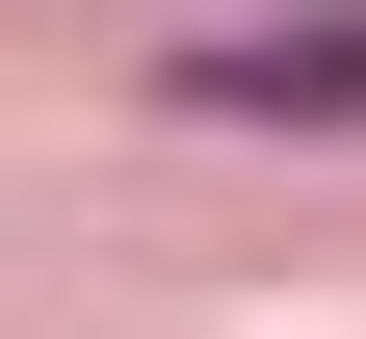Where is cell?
Wrapping results in <instances>:
<instances>
[{
	"label": "cell",
	"instance_id": "obj_1",
	"mask_svg": "<svg viewBox=\"0 0 366 339\" xmlns=\"http://www.w3.org/2000/svg\"><path fill=\"white\" fill-rule=\"evenodd\" d=\"M183 105H288V131H366V26H209Z\"/></svg>",
	"mask_w": 366,
	"mask_h": 339
}]
</instances>
